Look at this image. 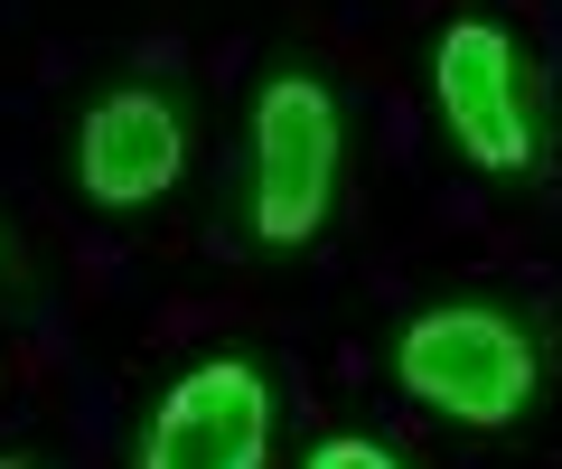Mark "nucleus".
<instances>
[{
	"instance_id": "nucleus-1",
	"label": "nucleus",
	"mask_w": 562,
	"mask_h": 469,
	"mask_svg": "<svg viewBox=\"0 0 562 469\" xmlns=\"http://www.w3.org/2000/svg\"><path fill=\"white\" fill-rule=\"evenodd\" d=\"M394 376L450 423H506L535 394V347L497 310H431L394 338Z\"/></svg>"
},
{
	"instance_id": "nucleus-5",
	"label": "nucleus",
	"mask_w": 562,
	"mask_h": 469,
	"mask_svg": "<svg viewBox=\"0 0 562 469\" xmlns=\"http://www.w3.org/2000/svg\"><path fill=\"white\" fill-rule=\"evenodd\" d=\"M179 113L160 94H103L85 113V142H76V169L103 206H150L169 179H179Z\"/></svg>"
},
{
	"instance_id": "nucleus-4",
	"label": "nucleus",
	"mask_w": 562,
	"mask_h": 469,
	"mask_svg": "<svg viewBox=\"0 0 562 469\" xmlns=\"http://www.w3.org/2000/svg\"><path fill=\"white\" fill-rule=\"evenodd\" d=\"M262 442H272V394L244 357H216L198 367L150 423V450L140 469H262Z\"/></svg>"
},
{
	"instance_id": "nucleus-6",
	"label": "nucleus",
	"mask_w": 562,
	"mask_h": 469,
	"mask_svg": "<svg viewBox=\"0 0 562 469\" xmlns=\"http://www.w3.org/2000/svg\"><path fill=\"white\" fill-rule=\"evenodd\" d=\"M310 469H394V450H375V442H319Z\"/></svg>"
},
{
	"instance_id": "nucleus-7",
	"label": "nucleus",
	"mask_w": 562,
	"mask_h": 469,
	"mask_svg": "<svg viewBox=\"0 0 562 469\" xmlns=\"http://www.w3.org/2000/svg\"><path fill=\"white\" fill-rule=\"evenodd\" d=\"M0 469H20V460H0Z\"/></svg>"
},
{
	"instance_id": "nucleus-3",
	"label": "nucleus",
	"mask_w": 562,
	"mask_h": 469,
	"mask_svg": "<svg viewBox=\"0 0 562 469\" xmlns=\"http://www.w3.org/2000/svg\"><path fill=\"white\" fill-rule=\"evenodd\" d=\"M431 85H441V113L460 132V150L479 169H525L535 160V123H525V76H516V38L487 20H460L431 57Z\"/></svg>"
},
{
	"instance_id": "nucleus-2",
	"label": "nucleus",
	"mask_w": 562,
	"mask_h": 469,
	"mask_svg": "<svg viewBox=\"0 0 562 469\" xmlns=\"http://www.w3.org/2000/svg\"><path fill=\"white\" fill-rule=\"evenodd\" d=\"M338 188V103L310 76H272L254 103V225L272 245L319 235Z\"/></svg>"
}]
</instances>
